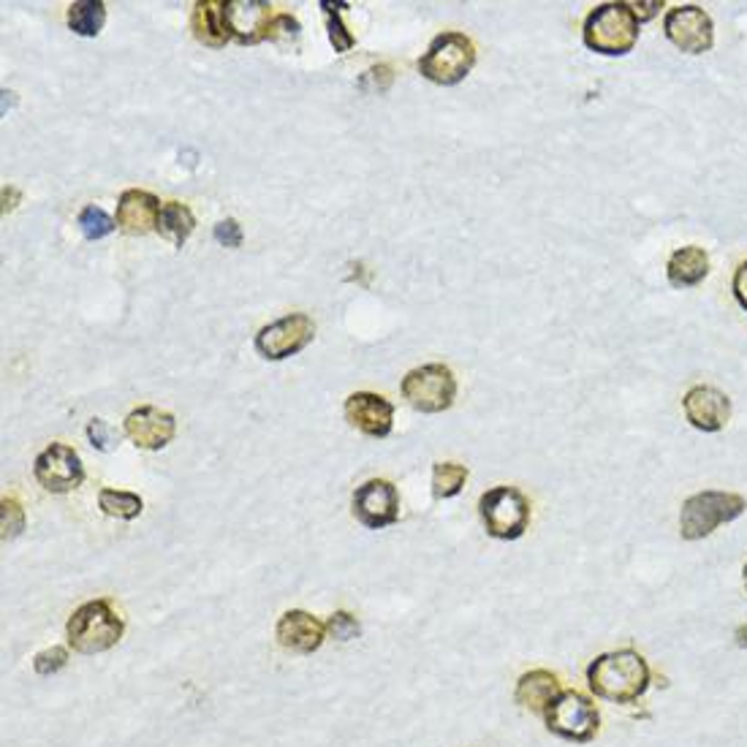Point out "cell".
Here are the masks:
<instances>
[{"instance_id":"1","label":"cell","mask_w":747,"mask_h":747,"mask_svg":"<svg viewBox=\"0 0 747 747\" xmlns=\"http://www.w3.org/2000/svg\"><path fill=\"white\" fill-rule=\"evenodd\" d=\"M590 690L614 704H631L649 688V666L636 649L604 653L587 666Z\"/></svg>"},{"instance_id":"2","label":"cell","mask_w":747,"mask_h":747,"mask_svg":"<svg viewBox=\"0 0 747 747\" xmlns=\"http://www.w3.org/2000/svg\"><path fill=\"white\" fill-rule=\"evenodd\" d=\"M638 33H642V22L636 20L631 3H617V0L595 6L582 28L584 47L610 58L628 55L636 47Z\"/></svg>"},{"instance_id":"3","label":"cell","mask_w":747,"mask_h":747,"mask_svg":"<svg viewBox=\"0 0 747 747\" xmlns=\"http://www.w3.org/2000/svg\"><path fill=\"white\" fill-rule=\"evenodd\" d=\"M125 623L117 612L112 610L110 601L95 598L82 604L80 610L69 617L65 634L69 644L82 655H99L112 649L123 638Z\"/></svg>"},{"instance_id":"4","label":"cell","mask_w":747,"mask_h":747,"mask_svg":"<svg viewBox=\"0 0 747 747\" xmlns=\"http://www.w3.org/2000/svg\"><path fill=\"white\" fill-rule=\"evenodd\" d=\"M747 511V500L737 492L704 490L690 495L679 511V533L685 541L707 539L720 525L739 520Z\"/></svg>"},{"instance_id":"5","label":"cell","mask_w":747,"mask_h":747,"mask_svg":"<svg viewBox=\"0 0 747 747\" xmlns=\"http://www.w3.org/2000/svg\"><path fill=\"white\" fill-rule=\"evenodd\" d=\"M475 65V44L468 39L465 33H457V30H449V33L436 35L427 47L424 55L419 58V74L424 80L443 84V88H451V84H460L468 74L473 71Z\"/></svg>"},{"instance_id":"6","label":"cell","mask_w":747,"mask_h":747,"mask_svg":"<svg viewBox=\"0 0 747 747\" xmlns=\"http://www.w3.org/2000/svg\"><path fill=\"white\" fill-rule=\"evenodd\" d=\"M479 516L498 541H516L530 525V500L516 487H492L479 498Z\"/></svg>"},{"instance_id":"7","label":"cell","mask_w":747,"mask_h":747,"mask_svg":"<svg viewBox=\"0 0 747 747\" xmlns=\"http://www.w3.org/2000/svg\"><path fill=\"white\" fill-rule=\"evenodd\" d=\"M400 391L413 411L443 413L449 411L457 397V378L449 365L432 361V365L413 367L411 372H406Z\"/></svg>"},{"instance_id":"8","label":"cell","mask_w":747,"mask_h":747,"mask_svg":"<svg viewBox=\"0 0 747 747\" xmlns=\"http://www.w3.org/2000/svg\"><path fill=\"white\" fill-rule=\"evenodd\" d=\"M546 728L554 737L565 739V743H590L601 728V715L595 704L580 690H563L550 704L544 713Z\"/></svg>"},{"instance_id":"9","label":"cell","mask_w":747,"mask_h":747,"mask_svg":"<svg viewBox=\"0 0 747 747\" xmlns=\"http://www.w3.org/2000/svg\"><path fill=\"white\" fill-rule=\"evenodd\" d=\"M313 337H316L313 318L307 313H288V316L258 329L256 351L269 361H283L305 351L313 342Z\"/></svg>"},{"instance_id":"10","label":"cell","mask_w":747,"mask_h":747,"mask_svg":"<svg viewBox=\"0 0 747 747\" xmlns=\"http://www.w3.org/2000/svg\"><path fill=\"white\" fill-rule=\"evenodd\" d=\"M664 33L679 52H688V55H704L715 44L713 17L696 3L668 9L664 20Z\"/></svg>"},{"instance_id":"11","label":"cell","mask_w":747,"mask_h":747,"mask_svg":"<svg viewBox=\"0 0 747 747\" xmlns=\"http://www.w3.org/2000/svg\"><path fill=\"white\" fill-rule=\"evenodd\" d=\"M33 475L47 492L65 495V492H74L84 481V465L71 446L52 443L35 457Z\"/></svg>"},{"instance_id":"12","label":"cell","mask_w":747,"mask_h":747,"mask_svg":"<svg viewBox=\"0 0 747 747\" xmlns=\"http://www.w3.org/2000/svg\"><path fill=\"white\" fill-rule=\"evenodd\" d=\"M354 516L367 530L391 528L400 520V492L387 479H370L357 487L351 500Z\"/></svg>"},{"instance_id":"13","label":"cell","mask_w":747,"mask_h":747,"mask_svg":"<svg viewBox=\"0 0 747 747\" xmlns=\"http://www.w3.org/2000/svg\"><path fill=\"white\" fill-rule=\"evenodd\" d=\"M123 430L129 436V441L139 446V449L161 451L177 436V419L155 406H142L125 416Z\"/></svg>"},{"instance_id":"14","label":"cell","mask_w":747,"mask_h":747,"mask_svg":"<svg viewBox=\"0 0 747 747\" xmlns=\"http://www.w3.org/2000/svg\"><path fill=\"white\" fill-rule=\"evenodd\" d=\"M348 424L370 438H387L395 430V406L376 391H354L346 400Z\"/></svg>"},{"instance_id":"15","label":"cell","mask_w":747,"mask_h":747,"mask_svg":"<svg viewBox=\"0 0 747 747\" xmlns=\"http://www.w3.org/2000/svg\"><path fill=\"white\" fill-rule=\"evenodd\" d=\"M277 644L288 653L297 655H313L327 638V623H321L318 617H313L305 610H288L277 620L275 628Z\"/></svg>"},{"instance_id":"16","label":"cell","mask_w":747,"mask_h":747,"mask_svg":"<svg viewBox=\"0 0 747 747\" xmlns=\"http://www.w3.org/2000/svg\"><path fill=\"white\" fill-rule=\"evenodd\" d=\"M273 20V6L264 3V0H226V25L232 41H239V44L267 41V30Z\"/></svg>"},{"instance_id":"17","label":"cell","mask_w":747,"mask_h":747,"mask_svg":"<svg viewBox=\"0 0 747 747\" xmlns=\"http://www.w3.org/2000/svg\"><path fill=\"white\" fill-rule=\"evenodd\" d=\"M685 419L702 432H720L731 419V400L715 387H693L683 400Z\"/></svg>"},{"instance_id":"18","label":"cell","mask_w":747,"mask_h":747,"mask_svg":"<svg viewBox=\"0 0 747 747\" xmlns=\"http://www.w3.org/2000/svg\"><path fill=\"white\" fill-rule=\"evenodd\" d=\"M161 198L153 196L150 191H125L123 196L117 198V228L123 234H131V237H144V234L155 232L158 226V215H161Z\"/></svg>"},{"instance_id":"19","label":"cell","mask_w":747,"mask_h":747,"mask_svg":"<svg viewBox=\"0 0 747 747\" xmlns=\"http://www.w3.org/2000/svg\"><path fill=\"white\" fill-rule=\"evenodd\" d=\"M191 30H194L198 44L223 50L232 41L226 25V0H198L194 3Z\"/></svg>"},{"instance_id":"20","label":"cell","mask_w":747,"mask_h":747,"mask_svg":"<svg viewBox=\"0 0 747 747\" xmlns=\"http://www.w3.org/2000/svg\"><path fill=\"white\" fill-rule=\"evenodd\" d=\"M560 679L557 674L546 672V668H535V672L522 674L520 683H516V704L530 709L535 715H544L550 709V704L560 696Z\"/></svg>"},{"instance_id":"21","label":"cell","mask_w":747,"mask_h":747,"mask_svg":"<svg viewBox=\"0 0 747 747\" xmlns=\"http://www.w3.org/2000/svg\"><path fill=\"white\" fill-rule=\"evenodd\" d=\"M709 275V253L698 245H685L668 256L666 277L674 288H693Z\"/></svg>"},{"instance_id":"22","label":"cell","mask_w":747,"mask_h":747,"mask_svg":"<svg viewBox=\"0 0 747 747\" xmlns=\"http://www.w3.org/2000/svg\"><path fill=\"white\" fill-rule=\"evenodd\" d=\"M194 228H196V218H194V213H191L188 204L166 202L164 207H161L158 226H155V232H158L161 237H166L174 248H183V245L188 243L191 234H194Z\"/></svg>"},{"instance_id":"23","label":"cell","mask_w":747,"mask_h":747,"mask_svg":"<svg viewBox=\"0 0 747 747\" xmlns=\"http://www.w3.org/2000/svg\"><path fill=\"white\" fill-rule=\"evenodd\" d=\"M65 20H69V28L76 35L95 39L106 22V3H101V0H76V3L69 6Z\"/></svg>"},{"instance_id":"24","label":"cell","mask_w":747,"mask_h":747,"mask_svg":"<svg viewBox=\"0 0 747 747\" xmlns=\"http://www.w3.org/2000/svg\"><path fill=\"white\" fill-rule=\"evenodd\" d=\"M99 509L104 511L106 516H114V520H136L139 514L144 511L142 498L134 495V492L125 490H101L99 492Z\"/></svg>"},{"instance_id":"25","label":"cell","mask_w":747,"mask_h":747,"mask_svg":"<svg viewBox=\"0 0 747 747\" xmlns=\"http://www.w3.org/2000/svg\"><path fill=\"white\" fill-rule=\"evenodd\" d=\"M468 481V468L460 462H436L432 468V495L438 500L460 495Z\"/></svg>"},{"instance_id":"26","label":"cell","mask_w":747,"mask_h":747,"mask_svg":"<svg viewBox=\"0 0 747 747\" xmlns=\"http://www.w3.org/2000/svg\"><path fill=\"white\" fill-rule=\"evenodd\" d=\"M76 226H80L84 239L95 243V239L110 237L114 228H117V221L110 218L106 209L95 207V204H88V207L80 213V218H76Z\"/></svg>"},{"instance_id":"27","label":"cell","mask_w":747,"mask_h":747,"mask_svg":"<svg viewBox=\"0 0 747 747\" xmlns=\"http://www.w3.org/2000/svg\"><path fill=\"white\" fill-rule=\"evenodd\" d=\"M321 9L324 14H327V28H329V41H332L335 52H348L354 44H357V39H354V33H348V28L342 25L340 20V11L348 9V3H332V0H321Z\"/></svg>"},{"instance_id":"28","label":"cell","mask_w":747,"mask_h":747,"mask_svg":"<svg viewBox=\"0 0 747 747\" xmlns=\"http://www.w3.org/2000/svg\"><path fill=\"white\" fill-rule=\"evenodd\" d=\"M0 530H3V541L17 539L25 530V509L17 498H3L0 503Z\"/></svg>"},{"instance_id":"29","label":"cell","mask_w":747,"mask_h":747,"mask_svg":"<svg viewBox=\"0 0 747 747\" xmlns=\"http://www.w3.org/2000/svg\"><path fill=\"white\" fill-rule=\"evenodd\" d=\"M359 620L351 612H335L327 620V636L337 638V642H351L359 636Z\"/></svg>"},{"instance_id":"30","label":"cell","mask_w":747,"mask_h":747,"mask_svg":"<svg viewBox=\"0 0 747 747\" xmlns=\"http://www.w3.org/2000/svg\"><path fill=\"white\" fill-rule=\"evenodd\" d=\"M65 664H69V649L50 647V649H44V653L35 655L33 668H35V674H41V677H50V674H58Z\"/></svg>"},{"instance_id":"31","label":"cell","mask_w":747,"mask_h":747,"mask_svg":"<svg viewBox=\"0 0 747 747\" xmlns=\"http://www.w3.org/2000/svg\"><path fill=\"white\" fill-rule=\"evenodd\" d=\"M299 35V22L294 20L291 14H277L273 22H269L267 30V41H280V39H297Z\"/></svg>"},{"instance_id":"32","label":"cell","mask_w":747,"mask_h":747,"mask_svg":"<svg viewBox=\"0 0 747 747\" xmlns=\"http://www.w3.org/2000/svg\"><path fill=\"white\" fill-rule=\"evenodd\" d=\"M215 239L223 245V248H239L243 245V226H239L234 218L221 221L215 226Z\"/></svg>"},{"instance_id":"33","label":"cell","mask_w":747,"mask_h":747,"mask_svg":"<svg viewBox=\"0 0 747 747\" xmlns=\"http://www.w3.org/2000/svg\"><path fill=\"white\" fill-rule=\"evenodd\" d=\"M88 438L90 441H93L95 449H101V451H110L112 449V430H110V424H106L104 419H93L88 424Z\"/></svg>"},{"instance_id":"34","label":"cell","mask_w":747,"mask_h":747,"mask_svg":"<svg viewBox=\"0 0 747 747\" xmlns=\"http://www.w3.org/2000/svg\"><path fill=\"white\" fill-rule=\"evenodd\" d=\"M731 291H734V297H737V303L743 305V310H747V262L739 264L737 273H734Z\"/></svg>"},{"instance_id":"35","label":"cell","mask_w":747,"mask_h":747,"mask_svg":"<svg viewBox=\"0 0 747 747\" xmlns=\"http://www.w3.org/2000/svg\"><path fill=\"white\" fill-rule=\"evenodd\" d=\"M631 9H634L638 22H647V20H653L661 9H664V3H658V0H653V3H631Z\"/></svg>"},{"instance_id":"36","label":"cell","mask_w":747,"mask_h":747,"mask_svg":"<svg viewBox=\"0 0 747 747\" xmlns=\"http://www.w3.org/2000/svg\"><path fill=\"white\" fill-rule=\"evenodd\" d=\"M734 638H737V647L747 649V623H745V625H739V628L734 631Z\"/></svg>"},{"instance_id":"37","label":"cell","mask_w":747,"mask_h":747,"mask_svg":"<svg viewBox=\"0 0 747 747\" xmlns=\"http://www.w3.org/2000/svg\"><path fill=\"white\" fill-rule=\"evenodd\" d=\"M743 580H745V590H747V563H745V569H743Z\"/></svg>"}]
</instances>
